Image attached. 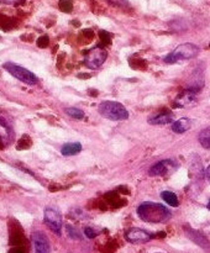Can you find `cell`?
I'll list each match as a JSON object with an SVG mask.
<instances>
[{"instance_id": "cell-22", "label": "cell", "mask_w": 210, "mask_h": 253, "mask_svg": "<svg viewBox=\"0 0 210 253\" xmlns=\"http://www.w3.org/2000/svg\"><path fill=\"white\" fill-rule=\"evenodd\" d=\"M205 175H207L208 180H209V182H210V165L208 166V168H207V169H205Z\"/></svg>"}, {"instance_id": "cell-16", "label": "cell", "mask_w": 210, "mask_h": 253, "mask_svg": "<svg viewBox=\"0 0 210 253\" xmlns=\"http://www.w3.org/2000/svg\"><path fill=\"white\" fill-rule=\"evenodd\" d=\"M198 140H199L200 145H202L203 147L210 148V127L203 130L202 132L199 133V137H198Z\"/></svg>"}, {"instance_id": "cell-14", "label": "cell", "mask_w": 210, "mask_h": 253, "mask_svg": "<svg viewBox=\"0 0 210 253\" xmlns=\"http://www.w3.org/2000/svg\"><path fill=\"white\" fill-rule=\"evenodd\" d=\"M161 197H162V199L165 200V202L167 203L168 205H170V207H173V208H177L178 204H179L177 195H175L174 193H172V192L165 190V192L161 193Z\"/></svg>"}, {"instance_id": "cell-17", "label": "cell", "mask_w": 210, "mask_h": 253, "mask_svg": "<svg viewBox=\"0 0 210 253\" xmlns=\"http://www.w3.org/2000/svg\"><path fill=\"white\" fill-rule=\"evenodd\" d=\"M64 113L72 119H76V120H82L84 118V111L81 110L78 108H66L64 109Z\"/></svg>"}, {"instance_id": "cell-6", "label": "cell", "mask_w": 210, "mask_h": 253, "mask_svg": "<svg viewBox=\"0 0 210 253\" xmlns=\"http://www.w3.org/2000/svg\"><path fill=\"white\" fill-rule=\"evenodd\" d=\"M106 57H108V52L101 47H96L88 52L84 58V64L90 69H98L106 61Z\"/></svg>"}, {"instance_id": "cell-13", "label": "cell", "mask_w": 210, "mask_h": 253, "mask_svg": "<svg viewBox=\"0 0 210 253\" xmlns=\"http://www.w3.org/2000/svg\"><path fill=\"white\" fill-rule=\"evenodd\" d=\"M82 151V145L79 142H71V143H64L61 148V153L63 156H74L78 155Z\"/></svg>"}, {"instance_id": "cell-20", "label": "cell", "mask_w": 210, "mask_h": 253, "mask_svg": "<svg viewBox=\"0 0 210 253\" xmlns=\"http://www.w3.org/2000/svg\"><path fill=\"white\" fill-rule=\"evenodd\" d=\"M84 234L86 235V237H88V239H93V237L96 236V232L94 231L93 229H90V227H86V229L84 230Z\"/></svg>"}, {"instance_id": "cell-23", "label": "cell", "mask_w": 210, "mask_h": 253, "mask_svg": "<svg viewBox=\"0 0 210 253\" xmlns=\"http://www.w3.org/2000/svg\"><path fill=\"white\" fill-rule=\"evenodd\" d=\"M208 209L210 210V200H209V203H208Z\"/></svg>"}, {"instance_id": "cell-11", "label": "cell", "mask_w": 210, "mask_h": 253, "mask_svg": "<svg viewBox=\"0 0 210 253\" xmlns=\"http://www.w3.org/2000/svg\"><path fill=\"white\" fill-rule=\"evenodd\" d=\"M192 127V120L188 118H182L172 123V131L175 133H184Z\"/></svg>"}, {"instance_id": "cell-10", "label": "cell", "mask_w": 210, "mask_h": 253, "mask_svg": "<svg viewBox=\"0 0 210 253\" xmlns=\"http://www.w3.org/2000/svg\"><path fill=\"white\" fill-rule=\"evenodd\" d=\"M195 101V91L194 90H187L183 94L178 95V98L175 99V105H178V108H187V106L192 105Z\"/></svg>"}, {"instance_id": "cell-21", "label": "cell", "mask_w": 210, "mask_h": 253, "mask_svg": "<svg viewBox=\"0 0 210 253\" xmlns=\"http://www.w3.org/2000/svg\"><path fill=\"white\" fill-rule=\"evenodd\" d=\"M0 1L4 2V4H19L22 0H0Z\"/></svg>"}, {"instance_id": "cell-19", "label": "cell", "mask_w": 210, "mask_h": 253, "mask_svg": "<svg viewBox=\"0 0 210 253\" xmlns=\"http://www.w3.org/2000/svg\"><path fill=\"white\" fill-rule=\"evenodd\" d=\"M67 234H68V236L72 237V239H73V240H79V239H81V235H79V232L77 231V230L74 229V227L69 226V225H68V226H67Z\"/></svg>"}, {"instance_id": "cell-4", "label": "cell", "mask_w": 210, "mask_h": 253, "mask_svg": "<svg viewBox=\"0 0 210 253\" xmlns=\"http://www.w3.org/2000/svg\"><path fill=\"white\" fill-rule=\"evenodd\" d=\"M5 71L9 72L12 77H15L16 79L21 81L22 83L29 84V85H35L37 84V77L35 76L32 72H30L29 69L24 68V67L19 66V64H15L12 62H6L4 64Z\"/></svg>"}, {"instance_id": "cell-15", "label": "cell", "mask_w": 210, "mask_h": 253, "mask_svg": "<svg viewBox=\"0 0 210 253\" xmlns=\"http://www.w3.org/2000/svg\"><path fill=\"white\" fill-rule=\"evenodd\" d=\"M189 237L193 240V241L197 242V244L199 245V246L205 247V249H207V247L209 246V242H208L207 239H205V237L203 236V235H200L199 232H195V231H193V230H190V231H189Z\"/></svg>"}, {"instance_id": "cell-7", "label": "cell", "mask_w": 210, "mask_h": 253, "mask_svg": "<svg viewBox=\"0 0 210 253\" xmlns=\"http://www.w3.org/2000/svg\"><path fill=\"white\" fill-rule=\"evenodd\" d=\"M32 247L35 253H51V245H49L48 237L41 231H35L31 235Z\"/></svg>"}, {"instance_id": "cell-5", "label": "cell", "mask_w": 210, "mask_h": 253, "mask_svg": "<svg viewBox=\"0 0 210 253\" xmlns=\"http://www.w3.org/2000/svg\"><path fill=\"white\" fill-rule=\"evenodd\" d=\"M43 220L49 230H52L56 235H61L63 221H62V215L59 214L58 210L53 208H46L43 212Z\"/></svg>"}, {"instance_id": "cell-18", "label": "cell", "mask_w": 210, "mask_h": 253, "mask_svg": "<svg viewBox=\"0 0 210 253\" xmlns=\"http://www.w3.org/2000/svg\"><path fill=\"white\" fill-rule=\"evenodd\" d=\"M108 1L110 5H114L116 7H127L128 6V2L127 0H105Z\"/></svg>"}, {"instance_id": "cell-9", "label": "cell", "mask_w": 210, "mask_h": 253, "mask_svg": "<svg viewBox=\"0 0 210 253\" xmlns=\"http://www.w3.org/2000/svg\"><path fill=\"white\" fill-rule=\"evenodd\" d=\"M177 165L174 163V161L172 160H165L157 162L156 165H153L150 168V174L153 177H158V175H166L168 173L172 172L173 169H175Z\"/></svg>"}, {"instance_id": "cell-3", "label": "cell", "mask_w": 210, "mask_h": 253, "mask_svg": "<svg viewBox=\"0 0 210 253\" xmlns=\"http://www.w3.org/2000/svg\"><path fill=\"white\" fill-rule=\"evenodd\" d=\"M199 53V47L193 43H182L175 47L168 56H166V63H177V62L187 61L198 56Z\"/></svg>"}, {"instance_id": "cell-12", "label": "cell", "mask_w": 210, "mask_h": 253, "mask_svg": "<svg viewBox=\"0 0 210 253\" xmlns=\"http://www.w3.org/2000/svg\"><path fill=\"white\" fill-rule=\"evenodd\" d=\"M173 120H174V118H173L172 114H160V115L148 119V124H151V125H168V124H172Z\"/></svg>"}, {"instance_id": "cell-1", "label": "cell", "mask_w": 210, "mask_h": 253, "mask_svg": "<svg viewBox=\"0 0 210 253\" xmlns=\"http://www.w3.org/2000/svg\"><path fill=\"white\" fill-rule=\"evenodd\" d=\"M137 215L142 221L161 224L170 219V211L163 205L152 202H145L138 205Z\"/></svg>"}, {"instance_id": "cell-2", "label": "cell", "mask_w": 210, "mask_h": 253, "mask_svg": "<svg viewBox=\"0 0 210 253\" xmlns=\"http://www.w3.org/2000/svg\"><path fill=\"white\" fill-rule=\"evenodd\" d=\"M98 111L103 118L113 121H123L128 119V111L123 104L118 101H101L98 106Z\"/></svg>"}, {"instance_id": "cell-8", "label": "cell", "mask_w": 210, "mask_h": 253, "mask_svg": "<svg viewBox=\"0 0 210 253\" xmlns=\"http://www.w3.org/2000/svg\"><path fill=\"white\" fill-rule=\"evenodd\" d=\"M125 237L131 244H145V242L152 240V235L150 232L145 231L142 229H137V227H132V229L127 230Z\"/></svg>"}]
</instances>
